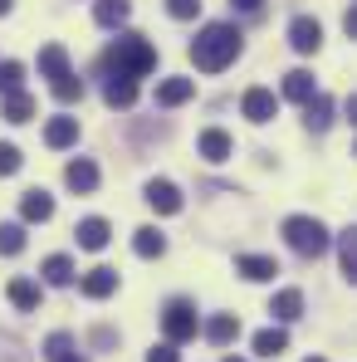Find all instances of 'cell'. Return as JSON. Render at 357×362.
<instances>
[{
    "label": "cell",
    "mask_w": 357,
    "mask_h": 362,
    "mask_svg": "<svg viewBox=\"0 0 357 362\" xmlns=\"http://www.w3.org/2000/svg\"><path fill=\"white\" fill-rule=\"evenodd\" d=\"M240 59V30L235 25H206L196 40H191V64L201 74H221Z\"/></svg>",
    "instance_id": "1"
},
{
    "label": "cell",
    "mask_w": 357,
    "mask_h": 362,
    "mask_svg": "<svg viewBox=\"0 0 357 362\" xmlns=\"http://www.w3.org/2000/svg\"><path fill=\"white\" fill-rule=\"evenodd\" d=\"M103 69H113L118 78H147L152 69H157V49L142 40V35H118L113 45H108V54H103Z\"/></svg>",
    "instance_id": "2"
},
{
    "label": "cell",
    "mask_w": 357,
    "mask_h": 362,
    "mask_svg": "<svg viewBox=\"0 0 357 362\" xmlns=\"http://www.w3.org/2000/svg\"><path fill=\"white\" fill-rule=\"evenodd\" d=\"M284 240H289V250H294V255L318 259V255L333 245V235H328V226H323L318 216H289V221H284Z\"/></svg>",
    "instance_id": "3"
},
{
    "label": "cell",
    "mask_w": 357,
    "mask_h": 362,
    "mask_svg": "<svg viewBox=\"0 0 357 362\" xmlns=\"http://www.w3.org/2000/svg\"><path fill=\"white\" fill-rule=\"evenodd\" d=\"M162 333H167V343L177 348V343H191L196 333H201V318H196V303L191 299H172L162 308Z\"/></svg>",
    "instance_id": "4"
},
{
    "label": "cell",
    "mask_w": 357,
    "mask_h": 362,
    "mask_svg": "<svg viewBox=\"0 0 357 362\" xmlns=\"http://www.w3.org/2000/svg\"><path fill=\"white\" fill-rule=\"evenodd\" d=\"M147 206H152L157 216H177V211H181V191H177V181L152 177V181H147Z\"/></svg>",
    "instance_id": "5"
},
{
    "label": "cell",
    "mask_w": 357,
    "mask_h": 362,
    "mask_svg": "<svg viewBox=\"0 0 357 362\" xmlns=\"http://www.w3.org/2000/svg\"><path fill=\"white\" fill-rule=\"evenodd\" d=\"M240 113L250 122H269L279 113V98L269 93V88H245V98H240Z\"/></svg>",
    "instance_id": "6"
},
{
    "label": "cell",
    "mask_w": 357,
    "mask_h": 362,
    "mask_svg": "<svg viewBox=\"0 0 357 362\" xmlns=\"http://www.w3.org/2000/svg\"><path fill=\"white\" fill-rule=\"evenodd\" d=\"M289 45H294L298 54H313V49L323 45V25H318L313 15H298L294 25H289Z\"/></svg>",
    "instance_id": "7"
},
{
    "label": "cell",
    "mask_w": 357,
    "mask_h": 362,
    "mask_svg": "<svg viewBox=\"0 0 357 362\" xmlns=\"http://www.w3.org/2000/svg\"><path fill=\"white\" fill-rule=\"evenodd\" d=\"M49 216H54V196H49V191H40V186H35V191H25V196H20V221L45 226Z\"/></svg>",
    "instance_id": "8"
},
{
    "label": "cell",
    "mask_w": 357,
    "mask_h": 362,
    "mask_svg": "<svg viewBox=\"0 0 357 362\" xmlns=\"http://www.w3.org/2000/svg\"><path fill=\"white\" fill-rule=\"evenodd\" d=\"M235 274H245L250 284H269V279L279 274V264H274L269 255H240V259H235Z\"/></svg>",
    "instance_id": "9"
},
{
    "label": "cell",
    "mask_w": 357,
    "mask_h": 362,
    "mask_svg": "<svg viewBox=\"0 0 357 362\" xmlns=\"http://www.w3.org/2000/svg\"><path fill=\"white\" fill-rule=\"evenodd\" d=\"M78 289H83L88 299H108V294L118 289V269H108V264H98V269H88V274L78 279Z\"/></svg>",
    "instance_id": "10"
},
{
    "label": "cell",
    "mask_w": 357,
    "mask_h": 362,
    "mask_svg": "<svg viewBox=\"0 0 357 362\" xmlns=\"http://www.w3.org/2000/svg\"><path fill=\"white\" fill-rule=\"evenodd\" d=\"M93 20H98L103 30H122V25L132 20V0H98V5H93Z\"/></svg>",
    "instance_id": "11"
},
{
    "label": "cell",
    "mask_w": 357,
    "mask_h": 362,
    "mask_svg": "<svg viewBox=\"0 0 357 362\" xmlns=\"http://www.w3.org/2000/svg\"><path fill=\"white\" fill-rule=\"evenodd\" d=\"M196 147H201V157H206V162H226V157L235 152V142H230V132H221V127H206Z\"/></svg>",
    "instance_id": "12"
},
{
    "label": "cell",
    "mask_w": 357,
    "mask_h": 362,
    "mask_svg": "<svg viewBox=\"0 0 357 362\" xmlns=\"http://www.w3.org/2000/svg\"><path fill=\"white\" fill-rule=\"evenodd\" d=\"M191 93H196L191 78H162V83H157V103H162V108H181Z\"/></svg>",
    "instance_id": "13"
},
{
    "label": "cell",
    "mask_w": 357,
    "mask_h": 362,
    "mask_svg": "<svg viewBox=\"0 0 357 362\" xmlns=\"http://www.w3.org/2000/svg\"><path fill=\"white\" fill-rule=\"evenodd\" d=\"M74 235H78L83 250H103L113 230H108V221H103V216H88V221H78V230H74Z\"/></svg>",
    "instance_id": "14"
},
{
    "label": "cell",
    "mask_w": 357,
    "mask_h": 362,
    "mask_svg": "<svg viewBox=\"0 0 357 362\" xmlns=\"http://www.w3.org/2000/svg\"><path fill=\"white\" fill-rule=\"evenodd\" d=\"M64 181H69L74 191H93V186H98V167H93L88 157H74V162L64 167Z\"/></svg>",
    "instance_id": "15"
},
{
    "label": "cell",
    "mask_w": 357,
    "mask_h": 362,
    "mask_svg": "<svg viewBox=\"0 0 357 362\" xmlns=\"http://www.w3.org/2000/svg\"><path fill=\"white\" fill-rule=\"evenodd\" d=\"M132 250H137L142 259H162V250H167V235H162L157 226H142V230H132Z\"/></svg>",
    "instance_id": "16"
},
{
    "label": "cell",
    "mask_w": 357,
    "mask_h": 362,
    "mask_svg": "<svg viewBox=\"0 0 357 362\" xmlns=\"http://www.w3.org/2000/svg\"><path fill=\"white\" fill-rule=\"evenodd\" d=\"M206 338H211L216 348H226V343H235V338H240V318H235V313H216V318L206 323Z\"/></svg>",
    "instance_id": "17"
},
{
    "label": "cell",
    "mask_w": 357,
    "mask_h": 362,
    "mask_svg": "<svg viewBox=\"0 0 357 362\" xmlns=\"http://www.w3.org/2000/svg\"><path fill=\"white\" fill-rule=\"evenodd\" d=\"M103 98H108V108H132V103H137V83L113 74V78L103 83Z\"/></svg>",
    "instance_id": "18"
},
{
    "label": "cell",
    "mask_w": 357,
    "mask_h": 362,
    "mask_svg": "<svg viewBox=\"0 0 357 362\" xmlns=\"http://www.w3.org/2000/svg\"><path fill=\"white\" fill-rule=\"evenodd\" d=\"M40 274H45V284L64 289V284H74V259H69V255H49V259L40 264Z\"/></svg>",
    "instance_id": "19"
},
{
    "label": "cell",
    "mask_w": 357,
    "mask_h": 362,
    "mask_svg": "<svg viewBox=\"0 0 357 362\" xmlns=\"http://www.w3.org/2000/svg\"><path fill=\"white\" fill-rule=\"evenodd\" d=\"M45 362H88V358H78V348H74L69 333H49L45 338Z\"/></svg>",
    "instance_id": "20"
},
{
    "label": "cell",
    "mask_w": 357,
    "mask_h": 362,
    "mask_svg": "<svg viewBox=\"0 0 357 362\" xmlns=\"http://www.w3.org/2000/svg\"><path fill=\"white\" fill-rule=\"evenodd\" d=\"M45 142H49V147H74V142H78V118H49Z\"/></svg>",
    "instance_id": "21"
},
{
    "label": "cell",
    "mask_w": 357,
    "mask_h": 362,
    "mask_svg": "<svg viewBox=\"0 0 357 362\" xmlns=\"http://www.w3.org/2000/svg\"><path fill=\"white\" fill-rule=\"evenodd\" d=\"M269 313H274L279 323H294L298 313H303V294H298V289H279L274 303H269Z\"/></svg>",
    "instance_id": "22"
},
{
    "label": "cell",
    "mask_w": 357,
    "mask_h": 362,
    "mask_svg": "<svg viewBox=\"0 0 357 362\" xmlns=\"http://www.w3.org/2000/svg\"><path fill=\"white\" fill-rule=\"evenodd\" d=\"M40 74H45L49 83L69 74V54H64V45H45V49H40Z\"/></svg>",
    "instance_id": "23"
},
{
    "label": "cell",
    "mask_w": 357,
    "mask_h": 362,
    "mask_svg": "<svg viewBox=\"0 0 357 362\" xmlns=\"http://www.w3.org/2000/svg\"><path fill=\"white\" fill-rule=\"evenodd\" d=\"M308 132H323V127H328V122H333V98H328V93H313V98H308Z\"/></svg>",
    "instance_id": "24"
},
{
    "label": "cell",
    "mask_w": 357,
    "mask_h": 362,
    "mask_svg": "<svg viewBox=\"0 0 357 362\" xmlns=\"http://www.w3.org/2000/svg\"><path fill=\"white\" fill-rule=\"evenodd\" d=\"M10 303H15L20 313L40 308V284H35V279H10Z\"/></svg>",
    "instance_id": "25"
},
{
    "label": "cell",
    "mask_w": 357,
    "mask_h": 362,
    "mask_svg": "<svg viewBox=\"0 0 357 362\" xmlns=\"http://www.w3.org/2000/svg\"><path fill=\"white\" fill-rule=\"evenodd\" d=\"M284 348H289V333H284V328H264V333H254V353H259V358H279Z\"/></svg>",
    "instance_id": "26"
},
{
    "label": "cell",
    "mask_w": 357,
    "mask_h": 362,
    "mask_svg": "<svg viewBox=\"0 0 357 362\" xmlns=\"http://www.w3.org/2000/svg\"><path fill=\"white\" fill-rule=\"evenodd\" d=\"M284 98H294V103H308V98H313V74H308V69L284 74Z\"/></svg>",
    "instance_id": "27"
},
{
    "label": "cell",
    "mask_w": 357,
    "mask_h": 362,
    "mask_svg": "<svg viewBox=\"0 0 357 362\" xmlns=\"http://www.w3.org/2000/svg\"><path fill=\"white\" fill-rule=\"evenodd\" d=\"M0 93H25V64L20 59H0Z\"/></svg>",
    "instance_id": "28"
},
{
    "label": "cell",
    "mask_w": 357,
    "mask_h": 362,
    "mask_svg": "<svg viewBox=\"0 0 357 362\" xmlns=\"http://www.w3.org/2000/svg\"><path fill=\"white\" fill-rule=\"evenodd\" d=\"M0 118L5 122H30L35 118V98H30V93H10L5 108H0Z\"/></svg>",
    "instance_id": "29"
},
{
    "label": "cell",
    "mask_w": 357,
    "mask_h": 362,
    "mask_svg": "<svg viewBox=\"0 0 357 362\" xmlns=\"http://www.w3.org/2000/svg\"><path fill=\"white\" fill-rule=\"evenodd\" d=\"M333 245H338V264H343V274L353 279V274H357V235H353V230H343V235H333Z\"/></svg>",
    "instance_id": "30"
},
{
    "label": "cell",
    "mask_w": 357,
    "mask_h": 362,
    "mask_svg": "<svg viewBox=\"0 0 357 362\" xmlns=\"http://www.w3.org/2000/svg\"><path fill=\"white\" fill-rule=\"evenodd\" d=\"M49 88H54V98H59V103H78V98H83V78H78L74 69H69L64 78H54Z\"/></svg>",
    "instance_id": "31"
},
{
    "label": "cell",
    "mask_w": 357,
    "mask_h": 362,
    "mask_svg": "<svg viewBox=\"0 0 357 362\" xmlns=\"http://www.w3.org/2000/svg\"><path fill=\"white\" fill-rule=\"evenodd\" d=\"M20 250H25V226L5 221L0 226V255H20Z\"/></svg>",
    "instance_id": "32"
},
{
    "label": "cell",
    "mask_w": 357,
    "mask_h": 362,
    "mask_svg": "<svg viewBox=\"0 0 357 362\" xmlns=\"http://www.w3.org/2000/svg\"><path fill=\"white\" fill-rule=\"evenodd\" d=\"M25 167V157H20V147L15 142H0V177H15Z\"/></svg>",
    "instance_id": "33"
},
{
    "label": "cell",
    "mask_w": 357,
    "mask_h": 362,
    "mask_svg": "<svg viewBox=\"0 0 357 362\" xmlns=\"http://www.w3.org/2000/svg\"><path fill=\"white\" fill-rule=\"evenodd\" d=\"M167 15L172 20H196L201 15V0H167Z\"/></svg>",
    "instance_id": "34"
},
{
    "label": "cell",
    "mask_w": 357,
    "mask_h": 362,
    "mask_svg": "<svg viewBox=\"0 0 357 362\" xmlns=\"http://www.w3.org/2000/svg\"><path fill=\"white\" fill-rule=\"evenodd\" d=\"M147 362H177V348H172V343H162V348H152V353H147Z\"/></svg>",
    "instance_id": "35"
},
{
    "label": "cell",
    "mask_w": 357,
    "mask_h": 362,
    "mask_svg": "<svg viewBox=\"0 0 357 362\" xmlns=\"http://www.w3.org/2000/svg\"><path fill=\"white\" fill-rule=\"evenodd\" d=\"M230 5H235L240 15H259L264 10V0H230Z\"/></svg>",
    "instance_id": "36"
},
{
    "label": "cell",
    "mask_w": 357,
    "mask_h": 362,
    "mask_svg": "<svg viewBox=\"0 0 357 362\" xmlns=\"http://www.w3.org/2000/svg\"><path fill=\"white\" fill-rule=\"evenodd\" d=\"M10 10H15V0H0V15H10Z\"/></svg>",
    "instance_id": "37"
},
{
    "label": "cell",
    "mask_w": 357,
    "mask_h": 362,
    "mask_svg": "<svg viewBox=\"0 0 357 362\" xmlns=\"http://www.w3.org/2000/svg\"><path fill=\"white\" fill-rule=\"evenodd\" d=\"M226 362H245V358H226Z\"/></svg>",
    "instance_id": "38"
},
{
    "label": "cell",
    "mask_w": 357,
    "mask_h": 362,
    "mask_svg": "<svg viewBox=\"0 0 357 362\" xmlns=\"http://www.w3.org/2000/svg\"><path fill=\"white\" fill-rule=\"evenodd\" d=\"M308 362H323V358H308Z\"/></svg>",
    "instance_id": "39"
}]
</instances>
